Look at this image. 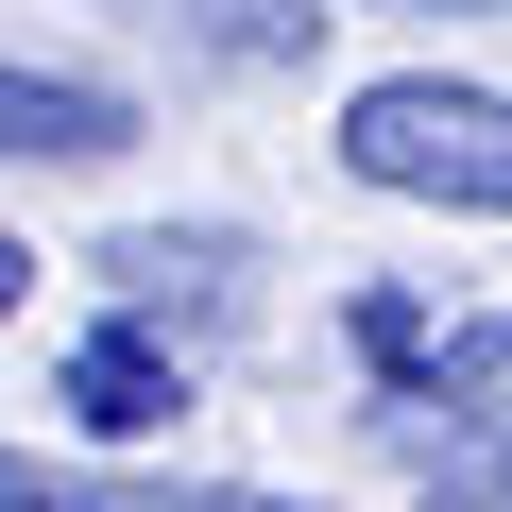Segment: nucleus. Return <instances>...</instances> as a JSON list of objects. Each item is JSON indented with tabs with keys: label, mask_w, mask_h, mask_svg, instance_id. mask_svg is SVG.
Instances as JSON below:
<instances>
[{
	"label": "nucleus",
	"mask_w": 512,
	"mask_h": 512,
	"mask_svg": "<svg viewBox=\"0 0 512 512\" xmlns=\"http://www.w3.org/2000/svg\"><path fill=\"white\" fill-rule=\"evenodd\" d=\"M342 171L376 205H461V222H512V86H461V69H376L342 86Z\"/></svg>",
	"instance_id": "nucleus-1"
},
{
	"label": "nucleus",
	"mask_w": 512,
	"mask_h": 512,
	"mask_svg": "<svg viewBox=\"0 0 512 512\" xmlns=\"http://www.w3.org/2000/svg\"><path fill=\"white\" fill-rule=\"evenodd\" d=\"M376 444H393L410 478H495V461H512V308H478V325H444L410 376H376Z\"/></svg>",
	"instance_id": "nucleus-2"
},
{
	"label": "nucleus",
	"mask_w": 512,
	"mask_h": 512,
	"mask_svg": "<svg viewBox=\"0 0 512 512\" xmlns=\"http://www.w3.org/2000/svg\"><path fill=\"white\" fill-rule=\"evenodd\" d=\"M86 274H103L137 325H239V239H222V222H120Z\"/></svg>",
	"instance_id": "nucleus-3"
},
{
	"label": "nucleus",
	"mask_w": 512,
	"mask_h": 512,
	"mask_svg": "<svg viewBox=\"0 0 512 512\" xmlns=\"http://www.w3.org/2000/svg\"><path fill=\"white\" fill-rule=\"evenodd\" d=\"M103 154H137V103H120V86L0 52V171H103Z\"/></svg>",
	"instance_id": "nucleus-4"
},
{
	"label": "nucleus",
	"mask_w": 512,
	"mask_h": 512,
	"mask_svg": "<svg viewBox=\"0 0 512 512\" xmlns=\"http://www.w3.org/2000/svg\"><path fill=\"white\" fill-rule=\"evenodd\" d=\"M0 512H291V495H256V478H137V461L0 444Z\"/></svg>",
	"instance_id": "nucleus-5"
},
{
	"label": "nucleus",
	"mask_w": 512,
	"mask_h": 512,
	"mask_svg": "<svg viewBox=\"0 0 512 512\" xmlns=\"http://www.w3.org/2000/svg\"><path fill=\"white\" fill-rule=\"evenodd\" d=\"M52 393H69V410H86L103 444H137L154 410H188V342L120 308V325H86V342H69V376H52Z\"/></svg>",
	"instance_id": "nucleus-6"
},
{
	"label": "nucleus",
	"mask_w": 512,
	"mask_h": 512,
	"mask_svg": "<svg viewBox=\"0 0 512 512\" xmlns=\"http://www.w3.org/2000/svg\"><path fill=\"white\" fill-rule=\"evenodd\" d=\"M359 359L410 376V359H427V308H410V291H359Z\"/></svg>",
	"instance_id": "nucleus-7"
},
{
	"label": "nucleus",
	"mask_w": 512,
	"mask_h": 512,
	"mask_svg": "<svg viewBox=\"0 0 512 512\" xmlns=\"http://www.w3.org/2000/svg\"><path fill=\"white\" fill-rule=\"evenodd\" d=\"M410 512H512V461H495V478H427Z\"/></svg>",
	"instance_id": "nucleus-8"
},
{
	"label": "nucleus",
	"mask_w": 512,
	"mask_h": 512,
	"mask_svg": "<svg viewBox=\"0 0 512 512\" xmlns=\"http://www.w3.org/2000/svg\"><path fill=\"white\" fill-rule=\"evenodd\" d=\"M18 308H35V256H18V239H0V325H18Z\"/></svg>",
	"instance_id": "nucleus-9"
},
{
	"label": "nucleus",
	"mask_w": 512,
	"mask_h": 512,
	"mask_svg": "<svg viewBox=\"0 0 512 512\" xmlns=\"http://www.w3.org/2000/svg\"><path fill=\"white\" fill-rule=\"evenodd\" d=\"M444 18H495V0H444Z\"/></svg>",
	"instance_id": "nucleus-10"
}]
</instances>
